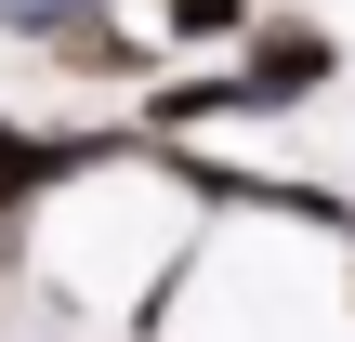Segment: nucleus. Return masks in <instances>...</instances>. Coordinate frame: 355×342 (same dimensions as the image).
I'll use <instances>...</instances> for the list:
<instances>
[{
	"label": "nucleus",
	"instance_id": "nucleus-2",
	"mask_svg": "<svg viewBox=\"0 0 355 342\" xmlns=\"http://www.w3.org/2000/svg\"><path fill=\"white\" fill-rule=\"evenodd\" d=\"M132 13L158 26V53H237L263 0H132Z\"/></svg>",
	"mask_w": 355,
	"mask_h": 342
},
{
	"label": "nucleus",
	"instance_id": "nucleus-1",
	"mask_svg": "<svg viewBox=\"0 0 355 342\" xmlns=\"http://www.w3.org/2000/svg\"><path fill=\"white\" fill-rule=\"evenodd\" d=\"M224 66H237L250 119H303V105H329V92H343V66H355V53H343V26L277 13V0H263V13H250V40H237Z\"/></svg>",
	"mask_w": 355,
	"mask_h": 342
},
{
	"label": "nucleus",
	"instance_id": "nucleus-3",
	"mask_svg": "<svg viewBox=\"0 0 355 342\" xmlns=\"http://www.w3.org/2000/svg\"><path fill=\"white\" fill-rule=\"evenodd\" d=\"M92 13H119V0H0V40H13V53H53V40L92 26Z\"/></svg>",
	"mask_w": 355,
	"mask_h": 342
}]
</instances>
